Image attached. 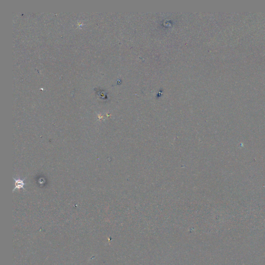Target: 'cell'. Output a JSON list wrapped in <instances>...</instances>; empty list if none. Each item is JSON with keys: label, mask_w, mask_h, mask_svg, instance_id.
I'll list each match as a JSON object with an SVG mask.
<instances>
[{"label": "cell", "mask_w": 265, "mask_h": 265, "mask_svg": "<svg viewBox=\"0 0 265 265\" xmlns=\"http://www.w3.org/2000/svg\"><path fill=\"white\" fill-rule=\"evenodd\" d=\"M14 180L15 181V188L14 189L13 191H15V190H20L21 188H22L24 190H25V188H24V186H25V183H24V180L25 178L23 179H21L20 178H17L15 179L14 178Z\"/></svg>", "instance_id": "obj_1"}]
</instances>
